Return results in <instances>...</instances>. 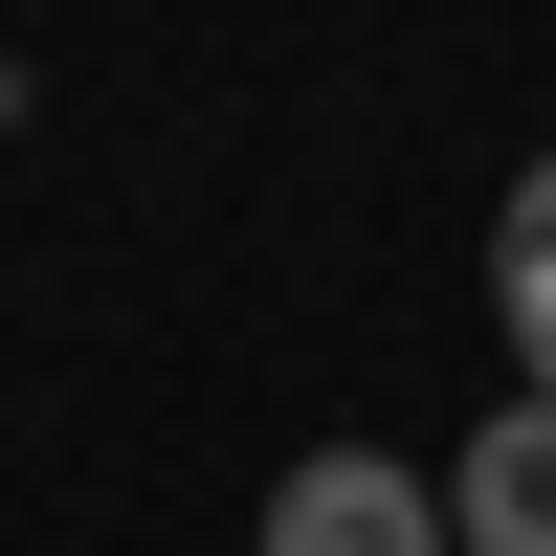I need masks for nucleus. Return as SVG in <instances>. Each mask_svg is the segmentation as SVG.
<instances>
[{
  "label": "nucleus",
  "mask_w": 556,
  "mask_h": 556,
  "mask_svg": "<svg viewBox=\"0 0 556 556\" xmlns=\"http://www.w3.org/2000/svg\"><path fill=\"white\" fill-rule=\"evenodd\" d=\"M490 312H513V356H534V401H556V156L513 178V223H490Z\"/></svg>",
  "instance_id": "obj_3"
},
{
  "label": "nucleus",
  "mask_w": 556,
  "mask_h": 556,
  "mask_svg": "<svg viewBox=\"0 0 556 556\" xmlns=\"http://www.w3.org/2000/svg\"><path fill=\"white\" fill-rule=\"evenodd\" d=\"M424 490H445V556H556V401L513 379L468 424V468H424Z\"/></svg>",
  "instance_id": "obj_2"
},
{
  "label": "nucleus",
  "mask_w": 556,
  "mask_h": 556,
  "mask_svg": "<svg viewBox=\"0 0 556 556\" xmlns=\"http://www.w3.org/2000/svg\"><path fill=\"white\" fill-rule=\"evenodd\" d=\"M267 556H445V490L379 445H312V468H267Z\"/></svg>",
  "instance_id": "obj_1"
}]
</instances>
